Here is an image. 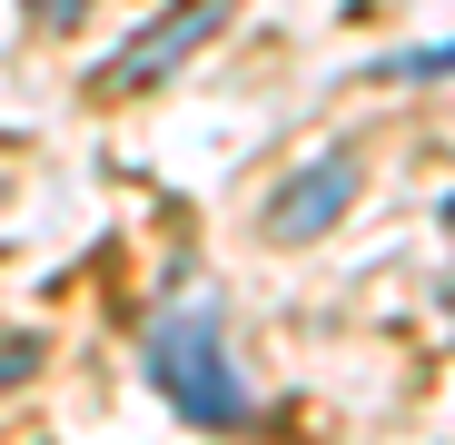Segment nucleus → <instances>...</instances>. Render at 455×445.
<instances>
[{"label":"nucleus","instance_id":"obj_1","mask_svg":"<svg viewBox=\"0 0 455 445\" xmlns=\"http://www.w3.org/2000/svg\"><path fill=\"white\" fill-rule=\"evenodd\" d=\"M139 366H148V386H159L188 425H208V435H238V425L258 416L238 356H228L218 307H159V317H148V337H139Z\"/></svg>","mask_w":455,"mask_h":445},{"label":"nucleus","instance_id":"obj_2","mask_svg":"<svg viewBox=\"0 0 455 445\" xmlns=\"http://www.w3.org/2000/svg\"><path fill=\"white\" fill-rule=\"evenodd\" d=\"M347 208H356V148H317L307 169L277 179V198H267V238H277V248H307V238L337 228Z\"/></svg>","mask_w":455,"mask_h":445},{"label":"nucleus","instance_id":"obj_3","mask_svg":"<svg viewBox=\"0 0 455 445\" xmlns=\"http://www.w3.org/2000/svg\"><path fill=\"white\" fill-rule=\"evenodd\" d=\"M228 11H238V0H169V11L139 30V50H119L100 80H109V90H159L169 69H188V60H198V40H208Z\"/></svg>","mask_w":455,"mask_h":445},{"label":"nucleus","instance_id":"obj_4","mask_svg":"<svg viewBox=\"0 0 455 445\" xmlns=\"http://www.w3.org/2000/svg\"><path fill=\"white\" fill-rule=\"evenodd\" d=\"M376 80H455V40H435V50H396V60H376Z\"/></svg>","mask_w":455,"mask_h":445},{"label":"nucleus","instance_id":"obj_5","mask_svg":"<svg viewBox=\"0 0 455 445\" xmlns=\"http://www.w3.org/2000/svg\"><path fill=\"white\" fill-rule=\"evenodd\" d=\"M30 30H69V20H90V0H20Z\"/></svg>","mask_w":455,"mask_h":445},{"label":"nucleus","instance_id":"obj_6","mask_svg":"<svg viewBox=\"0 0 455 445\" xmlns=\"http://www.w3.org/2000/svg\"><path fill=\"white\" fill-rule=\"evenodd\" d=\"M30 366H40V337H0V386H20Z\"/></svg>","mask_w":455,"mask_h":445},{"label":"nucleus","instance_id":"obj_7","mask_svg":"<svg viewBox=\"0 0 455 445\" xmlns=\"http://www.w3.org/2000/svg\"><path fill=\"white\" fill-rule=\"evenodd\" d=\"M445 228H455V198H445Z\"/></svg>","mask_w":455,"mask_h":445},{"label":"nucleus","instance_id":"obj_8","mask_svg":"<svg viewBox=\"0 0 455 445\" xmlns=\"http://www.w3.org/2000/svg\"><path fill=\"white\" fill-rule=\"evenodd\" d=\"M0 198H11V188H0Z\"/></svg>","mask_w":455,"mask_h":445}]
</instances>
